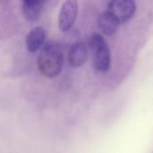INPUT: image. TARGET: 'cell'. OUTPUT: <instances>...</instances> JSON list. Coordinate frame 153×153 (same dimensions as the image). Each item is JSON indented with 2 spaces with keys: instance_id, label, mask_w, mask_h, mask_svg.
<instances>
[{
  "instance_id": "cell-1",
  "label": "cell",
  "mask_w": 153,
  "mask_h": 153,
  "mask_svg": "<svg viewBox=\"0 0 153 153\" xmlns=\"http://www.w3.org/2000/svg\"><path fill=\"white\" fill-rule=\"evenodd\" d=\"M37 65L39 73L48 78L57 76L64 65V56L61 47L56 42H48L41 48Z\"/></svg>"
},
{
  "instance_id": "cell-2",
  "label": "cell",
  "mask_w": 153,
  "mask_h": 153,
  "mask_svg": "<svg viewBox=\"0 0 153 153\" xmlns=\"http://www.w3.org/2000/svg\"><path fill=\"white\" fill-rule=\"evenodd\" d=\"M92 52V64L94 68L100 72H106L111 64V54L109 48L100 33L93 34L89 41Z\"/></svg>"
},
{
  "instance_id": "cell-3",
  "label": "cell",
  "mask_w": 153,
  "mask_h": 153,
  "mask_svg": "<svg viewBox=\"0 0 153 153\" xmlns=\"http://www.w3.org/2000/svg\"><path fill=\"white\" fill-rule=\"evenodd\" d=\"M136 10L135 0H109L108 11L121 22L130 20Z\"/></svg>"
},
{
  "instance_id": "cell-4",
  "label": "cell",
  "mask_w": 153,
  "mask_h": 153,
  "mask_svg": "<svg viewBox=\"0 0 153 153\" xmlns=\"http://www.w3.org/2000/svg\"><path fill=\"white\" fill-rule=\"evenodd\" d=\"M78 15L77 0H66L62 4L58 15V25L62 31L69 30L74 24Z\"/></svg>"
},
{
  "instance_id": "cell-5",
  "label": "cell",
  "mask_w": 153,
  "mask_h": 153,
  "mask_svg": "<svg viewBox=\"0 0 153 153\" xmlns=\"http://www.w3.org/2000/svg\"><path fill=\"white\" fill-rule=\"evenodd\" d=\"M88 58V48L85 43L77 42L74 44L68 52V61L73 67H81Z\"/></svg>"
},
{
  "instance_id": "cell-6",
  "label": "cell",
  "mask_w": 153,
  "mask_h": 153,
  "mask_svg": "<svg viewBox=\"0 0 153 153\" xmlns=\"http://www.w3.org/2000/svg\"><path fill=\"white\" fill-rule=\"evenodd\" d=\"M120 22L108 10L100 14L98 18V26L100 31L108 36L113 35L117 32Z\"/></svg>"
},
{
  "instance_id": "cell-7",
  "label": "cell",
  "mask_w": 153,
  "mask_h": 153,
  "mask_svg": "<svg viewBox=\"0 0 153 153\" xmlns=\"http://www.w3.org/2000/svg\"><path fill=\"white\" fill-rule=\"evenodd\" d=\"M46 31L43 27L38 26L33 28L26 36V47L30 53L37 52L44 44Z\"/></svg>"
},
{
  "instance_id": "cell-8",
  "label": "cell",
  "mask_w": 153,
  "mask_h": 153,
  "mask_svg": "<svg viewBox=\"0 0 153 153\" xmlns=\"http://www.w3.org/2000/svg\"><path fill=\"white\" fill-rule=\"evenodd\" d=\"M22 13L26 20L35 22L39 18L44 0H22Z\"/></svg>"
}]
</instances>
